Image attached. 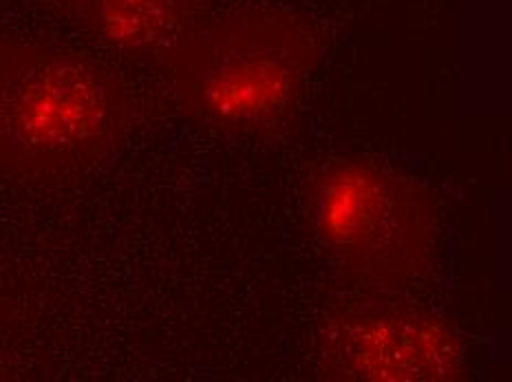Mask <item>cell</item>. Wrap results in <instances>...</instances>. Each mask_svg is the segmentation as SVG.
<instances>
[{
	"instance_id": "obj_1",
	"label": "cell",
	"mask_w": 512,
	"mask_h": 382,
	"mask_svg": "<svg viewBox=\"0 0 512 382\" xmlns=\"http://www.w3.org/2000/svg\"><path fill=\"white\" fill-rule=\"evenodd\" d=\"M131 126L124 84L78 51L0 38V168L73 177L111 157Z\"/></svg>"
},
{
	"instance_id": "obj_2",
	"label": "cell",
	"mask_w": 512,
	"mask_h": 382,
	"mask_svg": "<svg viewBox=\"0 0 512 382\" xmlns=\"http://www.w3.org/2000/svg\"><path fill=\"white\" fill-rule=\"evenodd\" d=\"M318 53L292 16L252 9L197 27L159 56V67L192 122L226 137H265L298 111Z\"/></svg>"
},
{
	"instance_id": "obj_3",
	"label": "cell",
	"mask_w": 512,
	"mask_h": 382,
	"mask_svg": "<svg viewBox=\"0 0 512 382\" xmlns=\"http://www.w3.org/2000/svg\"><path fill=\"white\" fill-rule=\"evenodd\" d=\"M316 237L343 281L362 292H400L420 283L440 250L433 197L369 159L325 166L312 193Z\"/></svg>"
},
{
	"instance_id": "obj_4",
	"label": "cell",
	"mask_w": 512,
	"mask_h": 382,
	"mask_svg": "<svg viewBox=\"0 0 512 382\" xmlns=\"http://www.w3.org/2000/svg\"><path fill=\"white\" fill-rule=\"evenodd\" d=\"M320 371L340 382H457L468 378V358L460 334L440 314L365 301L325 318Z\"/></svg>"
},
{
	"instance_id": "obj_5",
	"label": "cell",
	"mask_w": 512,
	"mask_h": 382,
	"mask_svg": "<svg viewBox=\"0 0 512 382\" xmlns=\"http://www.w3.org/2000/svg\"><path fill=\"white\" fill-rule=\"evenodd\" d=\"M102 45L131 56H162L199 27L201 0H56Z\"/></svg>"
}]
</instances>
